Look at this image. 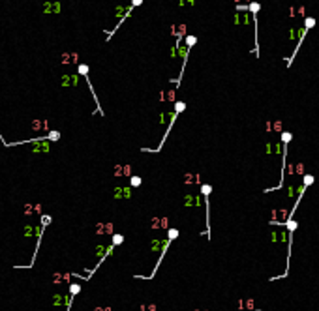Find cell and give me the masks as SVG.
<instances>
[{"instance_id":"1","label":"cell","mask_w":319,"mask_h":311,"mask_svg":"<svg viewBox=\"0 0 319 311\" xmlns=\"http://www.w3.org/2000/svg\"><path fill=\"white\" fill-rule=\"evenodd\" d=\"M32 150H34V152H47V150H49V143H47L45 139L34 141V143H32Z\"/></svg>"},{"instance_id":"2","label":"cell","mask_w":319,"mask_h":311,"mask_svg":"<svg viewBox=\"0 0 319 311\" xmlns=\"http://www.w3.org/2000/svg\"><path fill=\"white\" fill-rule=\"evenodd\" d=\"M115 197H117V199H120V197H130V189H128V187L126 189H117Z\"/></svg>"},{"instance_id":"3","label":"cell","mask_w":319,"mask_h":311,"mask_svg":"<svg viewBox=\"0 0 319 311\" xmlns=\"http://www.w3.org/2000/svg\"><path fill=\"white\" fill-rule=\"evenodd\" d=\"M122 240H124V238L120 236V234H115V236H113V247H115L117 244H120V242H122Z\"/></svg>"},{"instance_id":"4","label":"cell","mask_w":319,"mask_h":311,"mask_svg":"<svg viewBox=\"0 0 319 311\" xmlns=\"http://www.w3.org/2000/svg\"><path fill=\"white\" fill-rule=\"evenodd\" d=\"M58 137H60V133H58V131H51V133H49V139H51V141H56Z\"/></svg>"},{"instance_id":"5","label":"cell","mask_w":319,"mask_h":311,"mask_svg":"<svg viewBox=\"0 0 319 311\" xmlns=\"http://www.w3.org/2000/svg\"><path fill=\"white\" fill-rule=\"evenodd\" d=\"M79 73L87 75V73H88V68H87V66H79Z\"/></svg>"},{"instance_id":"6","label":"cell","mask_w":319,"mask_h":311,"mask_svg":"<svg viewBox=\"0 0 319 311\" xmlns=\"http://www.w3.org/2000/svg\"><path fill=\"white\" fill-rule=\"evenodd\" d=\"M131 184H133V186H139V184H141V178H137V176H133V178H131Z\"/></svg>"},{"instance_id":"7","label":"cell","mask_w":319,"mask_h":311,"mask_svg":"<svg viewBox=\"0 0 319 311\" xmlns=\"http://www.w3.org/2000/svg\"><path fill=\"white\" fill-rule=\"evenodd\" d=\"M79 292V285H72V294H77Z\"/></svg>"}]
</instances>
